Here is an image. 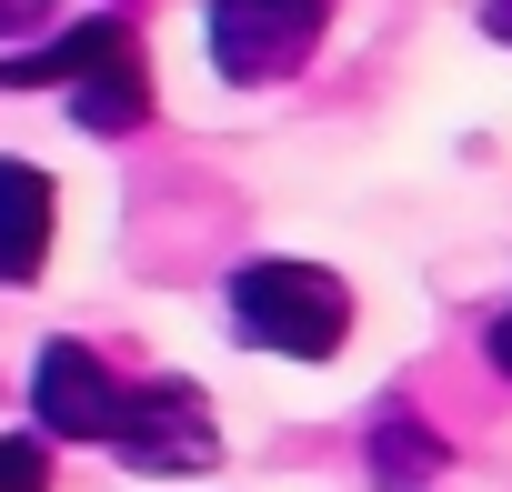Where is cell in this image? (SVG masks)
Instances as JSON below:
<instances>
[{"instance_id":"8fae6325","label":"cell","mask_w":512,"mask_h":492,"mask_svg":"<svg viewBox=\"0 0 512 492\" xmlns=\"http://www.w3.org/2000/svg\"><path fill=\"white\" fill-rule=\"evenodd\" d=\"M482 352H492V372H502V382H512V312H502V322H492V332H482Z\"/></svg>"},{"instance_id":"52a82bcc","label":"cell","mask_w":512,"mask_h":492,"mask_svg":"<svg viewBox=\"0 0 512 492\" xmlns=\"http://www.w3.org/2000/svg\"><path fill=\"white\" fill-rule=\"evenodd\" d=\"M61 91H71V121H81V131H141V121H151V71H141V51L91 61V71L61 81Z\"/></svg>"},{"instance_id":"277c9868","label":"cell","mask_w":512,"mask_h":492,"mask_svg":"<svg viewBox=\"0 0 512 492\" xmlns=\"http://www.w3.org/2000/svg\"><path fill=\"white\" fill-rule=\"evenodd\" d=\"M31 412H41V432H61V442H101L111 412H121V382L101 372L91 342H41V362H31Z\"/></svg>"},{"instance_id":"30bf717a","label":"cell","mask_w":512,"mask_h":492,"mask_svg":"<svg viewBox=\"0 0 512 492\" xmlns=\"http://www.w3.org/2000/svg\"><path fill=\"white\" fill-rule=\"evenodd\" d=\"M61 11H51V0H0V41H21V31H51Z\"/></svg>"},{"instance_id":"8992f818","label":"cell","mask_w":512,"mask_h":492,"mask_svg":"<svg viewBox=\"0 0 512 492\" xmlns=\"http://www.w3.org/2000/svg\"><path fill=\"white\" fill-rule=\"evenodd\" d=\"M51 252V181L31 161H0V282H41Z\"/></svg>"},{"instance_id":"ba28073f","label":"cell","mask_w":512,"mask_h":492,"mask_svg":"<svg viewBox=\"0 0 512 492\" xmlns=\"http://www.w3.org/2000/svg\"><path fill=\"white\" fill-rule=\"evenodd\" d=\"M442 462H452V452H442V432H432L412 402H382V412H372V472H382V492H422Z\"/></svg>"},{"instance_id":"7c38bea8","label":"cell","mask_w":512,"mask_h":492,"mask_svg":"<svg viewBox=\"0 0 512 492\" xmlns=\"http://www.w3.org/2000/svg\"><path fill=\"white\" fill-rule=\"evenodd\" d=\"M482 31H492V41H512V0H482Z\"/></svg>"},{"instance_id":"5b68a950","label":"cell","mask_w":512,"mask_h":492,"mask_svg":"<svg viewBox=\"0 0 512 492\" xmlns=\"http://www.w3.org/2000/svg\"><path fill=\"white\" fill-rule=\"evenodd\" d=\"M121 51H141V41H131V11H91L81 31H51L41 51L0 61V81H11V91H41V81H81L91 61H121Z\"/></svg>"},{"instance_id":"3957f363","label":"cell","mask_w":512,"mask_h":492,"mask_svg":"<svg viewBox=\"0 0 512 492\" xmlns=\"http://www.w3.org/2000/svg\"><path fill=\"white\" fill-rule=\"evenodd\" d=\"M101 442H111L131 472H211V462H221V432H211V412H201L191 382H141V392H121V412H111Z\"/></svg>"},{"instance_id":"7a4b0ae2","label":"cell","mask_w":512,"mask_h":492,"mask_svg":"<svg viewBox=\"0 0 512 492\" xmlns=\"http://www.w3.org/2000/svg\"><path fill=\"white\" fill-rule=\"evenodd\" d=\"M322 21H332V0H201V41H211V71L231 91L292 81L322 51Z\"/></svg>"},{"instance_id":"6da1fadb","label":"cell","mask_w":512,"mask_h":492,"mask_svg":"<svg viewBox=\"0 0 512 492\" xmlns=\"http://www.w3.org/2000/svg\"><path fill=\"white\" fill-rule=\"evenodd\" d=\"M231 332L251 352H292V362H332L352 342V292L322 262H251L231 272Z\"/></svg>"},{"instance_id":"9c48e42d","label":"cell","mask_w":512,"mask_h":492,"mask_svg":"<svg viewBox=\"0 0 512 492\" xmlns=\"http://www.w3.org/2000/svg\"><path fill=\"white\" fill-rule=\"evenodd\" d=\"M0 492H51V452L41 442H0Z\"/></svg>"}]
</instances>
